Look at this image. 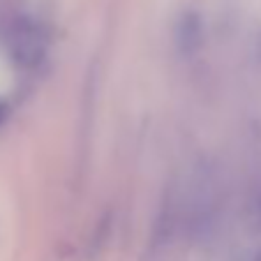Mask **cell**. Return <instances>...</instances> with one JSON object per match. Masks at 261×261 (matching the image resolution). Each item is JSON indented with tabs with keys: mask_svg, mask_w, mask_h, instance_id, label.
Listing matches in <instances>:
<instances>
[{
	"mask_svg": "<svg viewBox=\"0 0 261 261\" xmlns=\"http://www.w3.org/2000/svg\"><path fill=\"white\" fill-rule=\"evenodd\" d=\"M0 123H3V107H0Z\"/></svg>",
	"mask_w": 261,
	"mask_h": 261,
	"instance_id": "obj_1",
	"label": "cell"
}]
</instances>
